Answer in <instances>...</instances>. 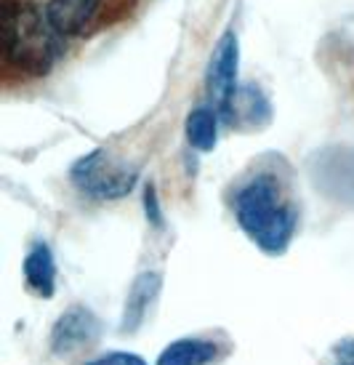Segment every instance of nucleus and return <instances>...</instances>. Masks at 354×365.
<instances>
[{"mask_svg": "<svg viewBox=\"0 0 354 365\" xmlns=\"http://www.w3.org/2000/svg\"><path fill=\"white\" fill-rule=\"evenodd\" d=\"M219 123L222 115L213 104H200L194 107L187 120H184V136L187 144L197 150V153H213L216 144H219Z\"/></svg>", "mask_w": 354, "mask_h": 365, "instance_id": "10", "label": "nucleus"}, {"mask_svg": "<svg viewBox=\"0 0 354 365\" xmlns=\"http://www.w3.org/2000/svg\"><path fill=\"white\" fill-rule=\"evenodd\" d=\"M21 272H24V283L35 296L51 299L56 294V259L48 243L35 240L24 254L21 262Z\"/></svg>", "mask_w": 354, "mask_h": 365, "instance_id": "8", "label": "nucleus"}, {"mask_svg": "<svg viewBox=\"0 0 354 365\" xmlns=\"http://www.w3.org/2000/svg\"><path fill=\"white\" fill-rule=\"evenodd\" d=\"M333 352L338 355V360H354V339H344L333 346Z\"/></svg>", "mask_w": 354, "mask_h": 365, "instance_id": "13", "label": "nucleus"}, {"mask_svg": "<svg viewBox=\"0 0 354 365\" xmlns=\"http://www.w3.org/2000/svg\"><path fill=\"white\" fill-rule=\"evenodd\" d=\"M219 357V344L200 336H184L162 349L155 365H208Z\"/></svg>", "mask_w": 354, "mask_h": 365, "instance_id": "9", "label": "nucleus"}, {"mask_svg": "<svg viewBox=\"0 0 354 365\" xmlns=\"http://www.w3.org/2000/svg\"><path fill=\"white\" fill-rule=\"evenodd\" d=\"M160 288H162L160 272H142L133 280L131 291L125 296V307H123V317H120L123 334H133V331L142 328L152 304H155L157 296H160Z\"/></svg>", "mask_w": 354, "mask_h": 365, "instance_id": "7", "label": "nucleus"}, {"mask_svg": "<svg viewBox=\"0 0 354 365\" xmlns=\"http://www.w3.org/2000/svg\"><path fill=\"white\" fill-rule=\"evenodd\" d=\"M101 336V320L83 304L67 307L56 317V323L51 328V352L59 357H72L96 346Z\"/></svg>", "mask_w": 354, "mask_h": 365, "instance_id": "5", "label": "nucleus"}, {"mask_svg": "<svg viewBox=\"0 0 354 365\" xmlns=\"http://www.w3.org/2000/svg\"><path fill=\"white\" fill-rule=\"evenodd\" d=\"M64 53V38L30 0H3V61L21 75H48Z\"/></svg>", "mask_w": 354, "mask_h": 365, "instance_id": "2", "label": "nucleus"}, {"mask_svg": "<svg viewBox=\"0 0 354 365\" xmlns=\"http://www.w3.org/2000/svg\"><path fill=\"white\" fill-rule=\"evenodd\" d=\"M139 173L142 168L136 163H128L125 158L99 147L72 163L70 182L91 200H120L133 192V187L139 184Z\"/></svg>", "mask_w": 354, "mask_h": 365, "instance_id": "3", "label": "nucleus"}, {"mask_svg": "<svg viewBox=\"0 0 354 365\" xmlns=\"http://www.w3.org/2000/svg\"><path fill=\"white\" fill-rule=\"evenodd\" d=\"M144 213H147V222H150L152 227H157V230L165 227L162 208H160V197H157V190H155V184L152 182L144 187Z\"/></svg>", "mask_w": 354, "mask_h": 365, "instance_id": "11", "label": "nucleus"}, {"mask_svg": "<svg viewBox=\"0 0 354 365\" xmlns=\"http://www.w3.org/2000/svg\"><path fill=\"white\" fill-rule=\"evenodd\" d=\"M83 365H150V363L142 355H136V352H107V355L93 357V360H88V363Z\"/></svg>", "mask_w": 354, "mask_h": 365, "instance_id": "12", "label": "nucleus"}, {"mask_svg": "<svg viewBox=\"0 0 354 365\" xmlns=\"http://www.w3.org/2000/svg\"><path fill=\"white\" fill-rule=\"evenodd\" d=\"M335 365H354V360H338Z\"/></svg>", "mask_w": 354, "mask_h": 365, "instance_id": "14", "label": "nucleus"}, {"mask_svg": "<svg viewBox=\"0 0 354 365\" xmlns=\"http://www.w3.org/2000/svg\"><path fill=\"white\" fill-rule=\"evenodd\" d=\"M104 0H46V19L61 38L85 35L88 27L99 19Z\"/></svg>", "mask_w": 354, "mask_h": 365, "instance_id": "6", "label": "nucleus"}, {"mask_svg": "<svg viewBox=\"0 0 354 365\" xmlns=\"http://www.w3.org/2000/svg\"><path fill=\"white\" fill-rule=\"evenodd\" d=\"M237 70H240V41H237V32L227 30L213 46L208 70H205V91H208L211 104L222 115V120H227L234 96L240 93Z\"/></svg>", "mask_w": 354, "mask_h": 365, "instance_id": "4", "label": "nucleus"}, {"mask_svg": "<svg viewBox=\"0 0 354 365\" xmlns=\"http://www.w3.org/2000/svg\"><path fill=\"white\" fill-rule=\"evenodd\" d=\"M234 219L264 254L288 251L298 227V211L283 197V187L269 173H259L234 195Z\"/></svg>", "mask_w": 354, "mask_h": 365, "instance_id": "1", "label": "nucleus"}]
</instances>
